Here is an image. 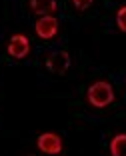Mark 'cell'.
Instances as JSON below:
<instances>
[{
	"mask_svg": "<svg viewBox=\"0 0 126 156\" xmlns=\"http://www.w3.org/2000/svg\"><path fill=\"white\" fill-rule=\"evenodd\" d=\"M70 64H72V60H70V54L66 50H54V52H50V54L46 56V60H44V66H46L48 72L58 74V76H62V74L68 72Z\"/></svg>",
	"mask_w": 126,
	"mask_h": 156,
	"instance_id": "2",
	"label": "cell"
},
{
	"mask_svg": "<svg viewBox=\"0 0 126 156\" xmlns=\"http://www.w3.org/2000/svg\"><path fill=\"white\" fill-rule=\"evenodd\" d=\"M86 96H88V102L94 108H106L108 104L114 102V90H112V86L108 82L98 80V82H94V84L88 86Z\"/></svg>",
	"mask_w": 126,
	"mask_h": 156,
	"instance_id": "1",
	"label": "cell"
},
{
	"mask_svg": "<svg viewBox=\"0 0 126 156\" xmlns=\"http://www.w3.org/2000/svg\"><path fill=\"white\" fill-rule=\"evenodd\" d=\"M110 154L112 156H126V134H116L110 140Z\"/></svg>",
	"mask_w": 126,
	"mask_h": 156,
	"instance_id": "7",
	"label": "cell"
},
{
	"mask_svg": "<svg viewBox=\"0 0 126 156\" xmlns=\"http://www.w3.org/2000/svg\"><path fill=\"white\" fill-rule=\"evenodd\" d=\"M116 26L120 32H126V4L120 6L116 12Z\"/></svg>",
	"mask_w": 126,
	"mask_h": 156,
	"instance_id": "8",
	"label": "cell"
},
{
	"mask_svg": "<svg viewBox=\"0 0 126 156\" xmlns=\"http://www.w3.org/2000/svg\"><path fill=\"white\" fill-rule=\"evenodd\" d=\"M30 10L38 16H52L58 10L56 0H30Z\"/></svg>",
	"mask_w": 126,
	"mask_h": 156,
	"instance_id": "6",
	"label": "cell"
},
{
	"mask_svg": "<svg viewBox=\"0 0 126 156\" xmlns=\"http://www.w3.org/2000/svg\"><path fill=\"white\" fill-rule=\"evenodd\" d=\"M8 54L16 60H22L30 54V40H28L26 34H14L8 40Z\"/></svg>",
	"mask_w": 126,
	"mask_h": 156,
	"instance_id": "4",
	"label": "cell"
},
{
	"mask_svg": "<svg viewBox=\"0 0 126 156\" xmlns=\"http://www.w3.org/2000/svg\"><path fill=\"white\" fill-rule=\"evenodd\" d=\"M36 146L40 148V152L44 154H50V156H56L62 152V138L54 132H44L38 136L36 140Z\"/></svg>",
	"mask_w": 126,
	"mask_h": 156,
	"instance_id": "3",
	"label": "cell"
},
{
	"mask_svg": "<svg viewBox=\"0 0 126 156\" xmlns=\"http://www.w3.org/2000/svg\"><path fill=\"white\" fill-rule=\"evenodd\" d=\"M34 30L42 40H50L58 34V20L54 16H40L34 24Z\"/></svg>",
	"mask_w": 126,
	"mask_h": 156,
	"instance_id": "5",
	"label": "cell"
},
{
	"mask_svg": "<svg viewBox=\"0 0 126 156\" xmlns=\"http://www.w3.org/2000/svg\"><path fill=\"white\" fill-rule=\"evenodd\" d=\"M72 4L76 10H88L92 6V0H72Z\"/></svg>",
	"mask_w": 126,
	"mask_h": 156,
	"instance_id": "9",
	"label": "cell"
},
{
	"mask_svg": "<svg viewBox=\"0 0 126 156\" xmlns=\"http://www.w3.org/2000/svg\"><path fill=\"white\" fill-rule=\"evenodd\" d=\"M28 156H34V154H28Z\"/></svg>",
	"mask_w": 126,
	"mask_h": 156,
	"instance_id": "10",
	"label": "cell"
}]
</instances>
